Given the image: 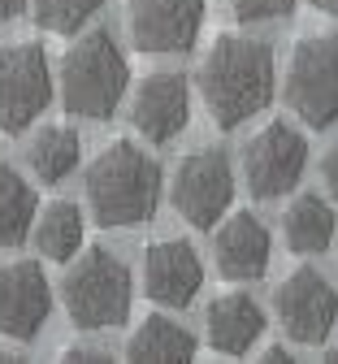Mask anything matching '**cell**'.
<instances>
[{"instance_id":"obj_3","label":"cell","mask_w":338,"mask_h":364,"mask_svg":"<svg viewBox=\"0 0 338 364\" xmlns=\"http://www.w3.org/2000/svg\"><path fill=\"white\" fill-rule=\"evenodd\" d=\"M57 82H61L65 113L105 122V117L117 113V105L126 96L130 65H126V57H122V48L113 43L109 31H91L61 57V78Z\"/></svg>"},{"instance_id":"obj_21","label":"cell","mask_w":338,"mask_h":364,"mask_svg":"<svg viewBox=\"0 0 338 364\" xmlns=\"http://www.w3.org/2000/svg\"><path fill=\"white\" fill-rule=\"evenodd\" d=\"M100 5L105 0H31V14L53 35H78L95 14H100Z\"/></svg>"},{"instance_id":"obj_23","label":"cell","mask_w":338,"mask_h":364,"mask_svg":"<svg viewBox=\"0 0 338 364\" xmlns=\"http://www.w3.org/2000/svg\"><path fill=\"white\" fill-rule=\"evenodd\" d=\"M61 360H70V364H95V360H100V364H105L109 351H105V347H83V343H78V347H61Z\"/></svg>"},{"instance_id":"obj_12","label":"cell","mask_w":338,"mask_h":364,"mask_svg":"<svg viewBox=\"0 0 338 364\" xmlns=\"http://www.w3.org/2000/svg\"><path fill=\"white\" fill-rule=\"evenodd\" d=\"M204 287L200 252L186 239H157L143 252V295L161 308H191Z\"/></svg>"},{"instance_id":"obj_26","label":"cell","mask_w":338,"mask_h":364,"mask_svg":"<svg viewBox=\"0 0 338 364\" xmlns=\"http://www.w3.org/2000/svg\"><path fill=\"white\" fill-rule=\"evenodd\" d=\"M260 360H265V364H291V351H286V347H265Z\"/></svg>"},{"instance_id":"obj_1","label":"cell","mask_w":338,"mask_h":364,"mask_svg":"<svg viewBox=\"0 0 338 364\" xmlns=\"http://www.w3.org/2000/svg\"><path fill=\"white\" fill-rule=\"evenodd\" d=\"M200 96L221 130L243 126L273 100V53L256 35H217L200 65Z\"/></svg>"},{"instance_id":"obj_13","label":"cell","mask_w":338,"mask_h":364,"mask_svg":"<svg viewBox=\"0 0 338 364\" xmlns=\"http://www.w3.org/2000/svg\"><path fill=\"white\" fill-rule=\"evenodd\" d=\"M213 264L226 282L265 278V269H269V225L248 208L221 217L217 235H213Z\"/></svg>"},{"instance_id":"obj_10","label":"cell","mask_w":338,"mask_h":364,"mask_svg":"<svg viewBox=\"0 0 338 364\" xmlns=\"http://www.w3.org/2000/svg\"><path fill=\"white\" fill-rule=\"evenodd\" d=\"M130 39L139 53H186L204 26V0H130Z\"/></svg>"},{"instance_id":"obj_28","label":"cell","mask_w":338,"mask_h":364,"mask_svg":"<svg viewBox=\"0 0 338 364\" xmlns=\"http://www.w3.org/2000/svg\"><path fill=\"white\" fill-rule=\"evenodd\" d=\"M14 360H22L14 347H5V343H0V364H14Z\"/></svg>"},{"instance_id":"obj_8","label":"cell","mask_w":338,"mask_h":364,"mask_svg":"<svg viewBox=\"0 0 338 364\" xmlns=\"http://www.w3.org/2000/svg\"><path fill=\"white\" fill-rule=\"evenodd\" d=\"M304 165H308V144L295 126L286 122H269L260 126L252 139H248V152H243V182L256 200H278L291 187H300L304 178Z\"/></svg>"},{"instance_id":"obj_18","label":"cell","mask_w":338,"mask_h":364,"mask_svg":"<svg viewBox=\"0 0 338 364\" xmlns=\"http://www.w3.org/2000/svg\"><path fill=\"white\" fill-rule=\"evenodd\" d=\"M78 152H83V139L74 126H39L31 134V148H26V165L39 182H61L74 173L78 165Z\"/></svg>"},{"instance_id":"obj_14","label":"cell","mask_w":338,"mask_h":364,"mask_svg":"<svg viewBox=\"0 0 338 364\" xmlns=\"http://www.w3.org/2000/svg\"><path fill=\"white\" fill-rule=\"evenodd\" d=\"M191 117V91L182 74H148L134 87V105H130V122L148 144H169L182 134Z\"/></svg>"},{"instance_id":"obj_5","label":"cell","mask_w":338,"mask_h":364,"mask_svg":"<svg viewBox=\"0 0 338 364\" xmlns=\"http://www.w3.org/2000/svg\"><path fill=\"white\" fill-rule=\"evenodd\" d=\"M282 96H286V109L312 130H325L338 122V35L334 31L304 35L291 48Z\"/></svg>"},{"instance_id":"obj_2","label":"cell","mask_w":338,"mask_h":364,"mask_svg":"<svg viewBox=\"0 0 338 364\" xmlns=\"http://www.w3.org/2000/svg\"><path fill=\"white\" fill-rule=\"evenodd\" d=\"M161 204V165L134 148L130 139H113L87 165V208L105 230L152 221Z\"/></svg>"},{"instance_id":"obj_19","label":"cell","mask_w":338,"mask_h":364,"mask_svg":"<svg viewBox=\"0 0 338 364\" xmlns=\"http://www.w3.org/2000/svg\"><path fill=\"white\" fill-rule=\"evenodd\" d=\"M35 247L48 260H74L83 252V213L70 200H53L35 213Z\"/></svg>"},{"instance_id":"obj_7","label":"cell","mask_w":338,"mask_h":364,"mask_svg":"<svg viewBox=\"0 0 338 364\" xmlns=\"http://www.w3.org/2000/svg\"><path fill=\"white\" fill-rule=\"evenodd\" d=\"M169 200L178 208V217L196 230H213V225L230 213L234 204V169L230 156L221 148H200L186 152L174 169L169 182Z\"/></svg>"},{"instance_id":"obj_9","label":"cell","mask_w":338,"mask_h":364,"mask_svg":"<svg viewBox=\"0 0 338 364\" xmlns=\"http://www.w3.org/2000/svg\"><path fill=\"white\" fill-rule=\"evenodd\" d=\"M278 321L282 334L300 347H321L338 321V291L321 278L312 264H300L295 273H286L278 287Z\"/></svg>"},{"instance_id":"obj_17","label":"cell","mask_w":338,"mask_h":364,"mask_svg":"<svg viewBox=\"0 0 338 364\" xmlns=\"http://www.w3.org/2000/svg\"><path fill=\"white\" fill-rule=\"evenodd\" d=\"M334 208L321 196H295L282 213V239L295 256H317L334 243Z\"/></svg>"},{"instance_id":"obj_4","label":"cell","mask_w":338,"mask_h":364,"mask_svg":"<svg viewBox=\"0 0 338 364\" xmlns=\"http://www.w3.org/2000/svg\"><path fill=\"white\" fill-rule=\"evenodd\" d=\"M65 312L78 330H113L130 316V269L109 247H87L65 273Z\"/></svg>"},{"instance_id":"obj_24","label":"cell","mask_w":338,"mask_h":364,"mask_svg":"<svg viewBox=\"0 0 338 364\" xmlns=\"http://www.w3.org/2000/svg\"><path fill=\"white\" fill-rule=\"evenodd\" d=\"M321 178H325V187H329V196L338 200V144L325 152V161H321Z\"/></svg>"},{"instance_id":"obj_25","label":"cell","mask_w":338,"mask_h":364,"mask_svg":"<svg viewBox=\"0 0 338 364\" xmlns=\"http://www.w3.org/2000/svg\"><path fill=\"white\" fill-rule=\"evenodd\" d=\"M22 9H26V0H0V26H9Z\"/></svg>"},{"instance_id":"obj_22","label":"cell","mask_w":338,"mask_h":364,"mask_svg":"<svg viewBox=\"0 0 338 364\" xmlns=\"http://www.w3.org/2000/svg\"><path fill=\"white\" fill-rule=\"evenodd\" d=\"M295 5L300 0H230L238 22H273V18H286Z\"/></svg>"},{"instance_id":"obj_15","label":"cell","mask_w":338,"mask_h":364,"mask_svg":"<svg viewBox=\"0 0 338 364\" xmlns=\"http://www.w3.org/2000/svg\"><path fill=\"white\" fill-rule=\"evenodd\" d=\"M204 334H208V347L221 355H248L256 347V338L265 334V312L243 291L217 295L204 312Z\"/></svg>"},{"instance_id":"obj_20","label":"cell","mask_w":338,"mask_h":364,"mask_svg":"<svg viewBox=\"0 0 338 364\" xmlns=\"http://www.w3.org/2000/svg\"><path fill=\"white\" fill-rule=\"evenodd\" d=\"M35 213H39L35 187L14 165H0V247H18L31 235Z\"/></svg>"},{"instance_id":"obj_16","label":"cell","mask_w":338,"mask_h":364,"mask_svg":"<svg viewBox=\"0 0 338 364\" xmlns=\"http://www.w3.org/2000/svg\"><path fill=\"white\" fill-rule=\"evenodd\" d=\"M196 347H200L196 334L161 312L143 316L134 326V334L126 338V355L139 364H186V360H196Z\"/></svg>"},{"instance_id":"obj_6","label":"cell","mask_w":338,"mask_h":364,"mask_svg":"<svg viewBox=\"0 0 338 364\" xmlns=\"http://www.w3.org/2000/svg\"><path fill=\"white\" fill-rule=\"evenodd\" d=\"M48 105H53V65L43 43H0V130L22 134Z\"/></svg>"},{"instance_id":"obj_11","label":"cell","mask_w":338,"mask_h":364,"mask_svg":"<svg viewBox=\"0 0 338 364\" xmlns=\"http://www.w3.org/2000/svg\"><path fill=\"white\" fill-rule=\"evenodd\" d=\"M48 312H53V287L35 260H9L0 264V338L31 343Z\"/></svg>"},{"instance_id":"obj_27","label":"cell","mask_w":338,"mask_h":364,"mask_svg":"<svg viewBox=\"0 0 338 364\" xmlns=\"http://www.w3.org/2000/svg\"><path fill=\"white\" fill-rule=\"evenodd\" d=\"M312 5H317L321 14H329V18H338V0H312Z\"/></svg>"},{"instance_id":"obj_29","label":"cell","mask_w":338,"mask_h":364,"mask_svg":"<svg viewBox=\"0 0 338 364\" xmlns=\"http://www.w3.org/2000/svg\"><path fill=\"white\" fill-rule=\"evenodd\" d=\"M325 360H329V364H338V347H329V351H325Z\"/></svg>"}]
</instances>
